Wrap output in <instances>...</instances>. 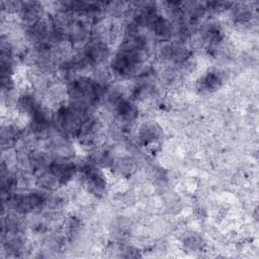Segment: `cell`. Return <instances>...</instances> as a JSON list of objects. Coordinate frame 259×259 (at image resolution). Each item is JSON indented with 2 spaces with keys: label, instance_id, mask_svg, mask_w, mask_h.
Segmentation results:
<instances>
[{
  "label": "cell",
  "instance_id": "7a4b0ae2",
  "mask_svg": "<svg viewBox=\"0 0 259 259\" xmlns=\"http://www.w3.org/2000/svg\"><path fill=\"white\" fill-rule=\"evenodd\" d=\"M47 201V196L42 192H30L20 195H15L10 199L12 206L22 212L31 211L40 207Z\"/></svg>",
  "mask_w": 259,
  "mask_h": 259
},
{
  "label": "cell",
  "instance_id": "5b68a950",
  "mask_svg": "<svg viewBox=\"0 0 259 259\" xmlns=\"http://www.w3.org/2000/svg\"><path fill=\"white\" fill-rule=\"evenodd\" d=\"M108 56V49L101 40L91 41L84 52V59L87 63H100Z\"/></svg>",
  "mask_w": 259,
  "mask_h": 259
},
{
  "label": "cell",
  "instance_id": "52a82bcc",
  "mask_svg": "<svg viewBox=\"0 0 259 259\" xmlns=\"http://www.w3.org/2000/svg\"><path fill=\"white\" fill-rule=\"evenodd\" d=\"M222 83V77L218 72H209L200 80V89L202 91H213L220 87Z\"/></svg>",
  "mask_w": 259,
  "mask_h": 259
},
{
  "label": "cell",
  "instance_id": "277c9868",
  "mask_svg": "<svg viewBox=\"0 0 259 259\" xmlns=\"http://www.w3.org/2000/svg\"><path fill=\"white\" fill-rule=\"evenodd\" d=\"M86 184L91 192L101 194L106 186V180L103 173L93 165H87L83 169Z\"/></svg>",
  "mask_w": 259,
  "mask_h": 259
},
{
  "label": "cell",
  "instance_id": "3957f363",
  "mask_svg": "<svg viewBox=\"0 0 259 259\" xmlns=\"http://www.w3.org/2000/svg\"><path fill=\"white\" fill-rule=\"evenodd\" d=\"M75 164L66 158H56L50 164V172L60 181L61 184L66 183L72 178L75 172Z\"/></svg>",
  "mask_w": 259,
  "mask_h": 259
},
{
  "label": "cell",
  "instance_id": "6da1fadb",
  "mask_svg": "<svg viewBox=\"0 0 259 259\" xmlns=\"http://www.w3.org/2000/svg\"><path fill=\"white\" fill-rule=\"evenodd\" d=\"M69 95L73 99V104L86 107L99 101L103 94L102 86L89 78H79L74 80L69 86Z\"/></svg>",
  "mask_w": 259,
  "mask_h": 259
},
{
  "label": "cell",
  "instance_id": "8992f818",
  "mask_svg": "<svg viewBox=\"0 0 259 259\" xmlns=\"http://www.w3.org/2000/svg\"><path fill=\"white\" fill-rule=\"evenodd\" d=\"M113 108L116 111L117 115L124 120H132L137 116L136 107L126 99L117 96L112 100Z\"/></svg>",
  "mask_w": 259,
  "mask_h": 259
}]
</instances>
